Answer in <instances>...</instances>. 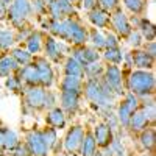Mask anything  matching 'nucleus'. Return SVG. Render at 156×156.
Segmentation results:
<instances>
[{"instance_id":"nucleus-1","label":"nucleus","mask_w":156,"mask_h":156,"mask_svg":"<svg viewBox=\"0 0 156 156\" xmlns=\"http://www.w3.org/2000/svg\"><path fill=\"white\" fill-rule=\"evenodd\" d=\"M50 31L53 36H58L67 42L75 45H83L87 41V31L84 27L73 19H64V20H53L50 23Z\"/></svg>"},{"instance_id":"nucleus-2","label":"nucleus","mask_w":156,"mask_h":156,"mask_svg":"<svg viewBox=\"0 0 156 156\" xmlns=\"http://www.w3.org/2000/svg\"><path fill=\"white\" fill-rule=\"evenodd\" d=\"M128 89L134 95L147 97L154 90V76L147 70H134L129 73L128 78Z\"/></svg>"},{"instance_id":"nucleus-3","label":"nucleus","mask_w":156,"mask_h":156,"mask_svg":"<svg viewBox=\"0 0 156 156\" xmlns=\"http://www.w3.org/2000/svg\"><path fill=\"white\" fill-rule=\"evenodd\" d=\"M84 94L87 97V100H90L92 103L98 106H103V108H109L111 103H112V95L106 94L105 90H103L100 81L97 78H89L84 84Z\"/></svg>"},{"instance_id":"nucleus-4","label":"nucleus","mask_w":156,"mask_h":156,"mask_svg":"<svg viewBox=\"0 0 156 156\" xmlns=\"http://www.w3.org/2000/svg\"><path fill=\"white\" fill-rule=\"evenodd\" d=\"M83 137H84V129L80 125L72 126L64 137V150L67 153H76L81 147Z\"/></svg>"},{"instance_id":"nucleus-5","label":"nucleus","mask_w":156,"mask_h":156,"mask_svg":"<svg viewBox=\"0 0 156 156\" xmlns=\"http://www.w3.org/2000/svg\"><path fill=\"white\" fill-rule=\"evenodd\" d=\"M27 148L33 156H47L48 153V148L42 139L41 131H34V129L27 134Z\"/></svg>"},{"instance_id":"nucleus-6","label":"nucleus","mask_w":156,"mask_h":156,"mask_svg":"<svg viewBox=\"0 0 156 156\" xmlns=\"http://www.w3.org/2000/svg\"><path fill=\"white\" fill-rule=\"evenodd\" d=\"M48 9L50 14L53 17V20H61L62 17L73 14V5L69 0H51L48 3Z\"/></svg>"},{"instance_id":"nucleus-7","label":"nucleus","mask_w":156,"mask_h":156,"mask_svg":"<svg viewBox=\"0 0 156 156\" xmlns=\"http://www.w3.org/2000/svg\"><path fill=\"white\" fill-rule=\"evenodd\" d=\"M33 64L36 66L39 75V84H42L44 87H50L53 84V69H51V66L44 58H37Z\"/></svg>"},{"instance_id":"nucleus-8","label":"nucleus","mask_w":156,"mask_h":156,"mask_svg":"<svg viewBox=\"0 0 156 156\" xmlns=\"http://www.w3.org/2000/svg\"><path fill=\"white\" fill-rule=\"evenodd\" d=\"M103 73H105V81L112 89V92L122 94L123 90H122V72H120V69L114 64V66H108L103 70Z\"/></svg>"},{"instance_id":"nucleus-9","label":"nucleus","mask_w":156,"mask_h":156,"mask_svg":"<svg viewBox=\"0 0 156 156\" xmlns=\"http://www.w3.org/2000/svg\"><path fill=\"white\" fill-rule=\"evenodd\" d=\"M111 23H112V28L117 31L119 36H128L129 33L133 31L131 23H129L128 17L125 16V12L122 9H117L111 16Z\"/></svg>"},{"instance_id":"nucleus-10","label":"nucleus","mask_w":156,"mask_h":156,"mask_svg":"<svg viewBox=\"0 0 156 156\" xmlns=\"http://www.w3.org/2000/svg\"><path fill=\"white\" fill-rule=\"evenodd\" d=\"M44 97H45V89L39 86H31L25 94V100H27V105L30 108H42Z\"/></svg>"},{"instance_id":"nucleus-11","label":"nucleus","mask_w":156,"mask_h":156,"mask_svg":"<svg viewBox=\"0 0 156 156\" xmlns=\"http://www.w3.org/2000/svg\"><path fill=\"white\" fill-rule=\"evenodd\" d=\"M94 139L97 142V145L100 147H108L112 140V129L106 123H100L94 129Z\"/></svg>"},{"instance_id":"nucleus-12","label":"nucleus","mask_w":156,"mask_h":156,"mask_svg":"<svg viewBox=\"0 0 156 156\" xmlns=\"http://www.w3.org/2000/svg\"><path fill=\"white\" fill-rule=\"evenodd\" d=\"M131 59H133V66H136L140 70H147L151 69L154 64V58L150 56L145 50H136L131 53Z\"/></svg>"},{"instance_id":"nucleus-13","label":"nucleus","mask_w":156,"mask_h":156,"mask_svg":"<svg viewBox=\"0 0 156 156\" xmlns=\"http://www.w3.org/2000/svg\"><path fill=\"white\" fill-rule=\"evenodd\" d=\"M73 53H75L73 58H75L78 62H81L83 67L86 66V64H90V62L98 61L97 50H95V48H90V47H80V48H76Z\"/></svg>"},{"instance_id":"nucleus-14","label":"nucleus","mask_w":156,"mask_h":156,"mask_svg":"<svg viewBox=\"0 0 156 156\" xmlns=\"http://www.w3.org/2000/svg\"><path fill=\"white\" fill-rule=\"evenodd\" d=\"M45 122L55 129H61L66 126V115H64V109L61 108H51L45 117Z\"/></svg>"},{"instance_id":"nucleus-15","label":"nucleus","mask_w":156,"mask_h":156,"mask_svg":"<svg viewBox=\"0 0 156 156\" xmlns=\"http://www.w3.org/2000/svg\"><path fill=\"white\" fill-rule=\"evenodd\" d=\"M89 22L94 25V27L97 28H105L108 27V23H109V14L105 11V9H92V11H89Z\"/></svg>"},{"instance_id":"nucleus-16","label":"nucleus","mask_w":156,"mask_h":156,"mask_svg":"<svg viewBox=\"0 0 156 156\" xmlns=\"http://www.w3.org/2000/svg\"><path fill=\"white\" fill-rule=\"evenodd\" d=\"M78 101H80V92H61V109L75 112L78 109Z\"/></svg>"},{"instance_id":"nucleus-17","label":"nucleus","mask_w":156,"mask_h":156,"mask_svg":"<svg viewBox=\"0 0 156 156\" xmlns=\"http://www.w3.org/2000/svg\"><path fill=\"white\" fill-rule=\"evenodd\" d=\"M148 125V119L145 112L142 109H136L133 111L131 117H129V122H128V126L133 129V131H140V129H144L145 126Z\"/></svg>"},{"instance_id":"nucleus-18","label":"nucleus","mask_w":156,"mask_h":156,"mask_svg":"<svg viewBox=\"0 0 156 156\" xmlns=\"http://www.w3.org/2000/svg\"><path fill=\"white\" fill-rule=\"evenodd\" d=\"M19 78H23V81L27 84H30V86H37L39 84V75H37V70H36L34 64H27V66H23L22 70H20Z\"/></svg>"},{"instance_id":"nucleus-19","label":"nucleus","mask_w":156,"mask_h":156,"mask_svg":"<svg viewBox=\"0 0 156 156\" xmlns=\"http://www.w3.org/2000/svg\"><path fill=\"white\" fill-rule=\"evenodd\" d=\"M80 151H81V156H95V153H97V142H95L92 133H84Z\"/></svg>"},{"instance_id":"nucleus-20","label":"nucleus","mask_w":156,"mask_h":156,"mask_svg":"<svg viewBox=\"0 0 156 156\" xmlns=\"http://www.w3.org/2000/svg\"><path fill=\"white\" fill-rule=\"evenodd\" d=\"M19 69V64L11 55H2L0 56V76H9L11 72Z\"/></svg>"},{"instance_id":"nucleus-21","label":"nucleus","mask_w":156,"mask_h":156,"mask_svg":"<svg viewBox=\"0 0 156 156\" xmlns=\"http://www.w3.org/2000/svg\"><path fill=\"white\" fill-rule=\"evenodd\" d=\"M45 55H47V58H50L51 61H59V59H61L59 44H58V41H55L51 36H48V37L45 39Z\"/></svg>"},{"instance_id":"nucleus-22","label":"nucleus","mask_w":156,"mask_h":156,"mask_svg":"<svg viewBox=\"0 0 156 156\" xmlns=\"http://www.w3.org/2000/svg\"><path fill=\"white\" fill-rule=\"evenodd\" d=\"M81 90V80L76 76L66 75L61 81V92H80Z\"/></svg>"},{"instance_id":"nucleus-23","label":"nucleus","mask_w":156,"mask_h":156,"mask_svg":"<svg viewBox=\"0 0 156 156\" xmlns=\"http://www.w3.org/2000/svg\"><path fill=\"white\" fill-rule=\"evenodd\" d=\"M64 72L66 75H70V76H76V78H81L83 73H84V67L81 62H78L73 56L69 58L66 61V66H64Z\"/></svg>"},{"instance_id":"nucleus-24","label":"nucleus","mask_w":156,"mask_h":156,"mask_svg":"<svg viewBox=\"0 0 156 156\" xmlns=\"http://www.w3.org/2000/svg\"><path fill=\"white\" fill-rule=\"evenodd\" d=\"M133 108L128 105V103L123 100L120 105H119V108H117V120H119L123 126H128V122H129V117H131V114H133Z\"/></svg>"},{"instance_id":"nucleus-25","label":"nucleus","mask_w":156,"mask_h":156,"mask_svg":"<svg viewBox=\"0 0 156 156\" xmlns=\"http://www.w3.org/2000/svg\"><path fill=\"white\" fill-rule=\"evenodd\" d=\"M137 27H139V33L142 37H145L147 41H154V25L150 20H147V19L139 20Z\"/></svg>"},{"instance_id":"nucleus-26","label":"nucleus","mask_w":156,"mask_h":156,"mask_svg":"<svg viewBox=\"0 0 156 156\" xmlns=\"http://www.w3.org/2000/svg\"><path fill=\"white\" fill-rule=\"evenodd\" d=\"M41 45H42V36L39 31H34L27 37V47H28V51L31 55L37 53V51L41 50Z\"/></svg>"},{"instance_id":"nucleus-27","label":"nucleus","mask_w":156,"mask_h":156,"mask_svg":"<svg viewBox=\"0 0 156 156\" xmlns=\"http://www.w3.org/2000/svg\"><path fill=\"white\" fill-rule=\"evenodd\" d=\"M11 8L14 9L16 12H19V14H20L23 19L31 12V5H30L28 0H12Z\"/></svg>"},{"instance_id":"nucleus-28","label":"nucleus","mask_w":156,"mask_h":156,"mask_svg":"<svg viewBox=\"0 0 156 156\" xmlns=\"http://www.w3.org/2000/svg\"><path fill=\"white\" fill-rule=\"evenodd\" d=\"M105 59L111 64H120L123 61V51L119 47H114V48H106L105 51Z\"/></svg>"},{"instance_id":"nucleus-29","label":"nucleus","mask_w":156,"mask_h":156,"mask_svg":"<svg viewBox=\"0 0 156 156\" xmlns=\"http://www.w3.org/2000/svg\"><path fill=\"white\" fill-rule=\"evenodd\" d=\"M12 58L16 59V62L19 64V66H27V64L31 62V53L28 50H22V48H16L14 51H12Z\"/></svg>"},{"instance_id":"nucleus-30","label":"nucleus","mask_w":156,"mask_h":156,"mask_svg":"<svg viewBox=\"0 0 156 156\" xmlns=\"http://www.w3.org/2000/svg\"><path fill=\"white\" fill-rule=\"evenodd\" d=\"M105 148L108 150V153L105 156H125V148L119 139H112L111 144Z\"/></svg>"},{"instance_id":"nucleus-31","label":"nucleus","mask_w":156,"mask_h":156,"mask_svg":"<svg viewBox=\"0 0 156 156\" xmlns=\"http://www.w3.org/2000/svg\"><path fill=\"white\" fill-rule=\"evenodd\" d=\"M41 134H42V139H44V142H45V145H47L48 150L56 145V129L55 128L48 126V128L44 129V131H41Z\"/></svg>"},{"instance_id":"nucleus-32","label":"nucleus","mask_w":156,"mask_h":156,"mask_svg":"<svg viewBox=\"0 0 156 156\" xmlns=\"http://www.w3.org/2000/svg\"><path fill=\"white\" fill-rule=\"evenodd\" d=\"M19 145V137L17 134L12 131L9 128H5V145L3 148H8V150H12L14 147Z\"/></svg>"},{"instance_id":"nucleus-33","label":"nucleus","mask_w":156,"mask_h":156,"mask_svg":"<svg viewBox=\"0 0 156 156\" xmlns=\"http://www.w3.org/2000/svg\"><path fill=\"white\" fill-rule=\"evenodd\" d=\"M140 144H142V147L147 148V150L153 148V145H154V129L153 128H148V129H145V131L142 133Z\"/></svg>"},{"instance_id":"nucleus-34","label":"nucleus","mask_w":156,"mask_h":156,"mask_svg":"<svg viewBox=\"0 0 156 156\" xmlns=\"http://www.w3.org/2000/svg\"><path fill=\"white\" fill-rule=\"evenodd\" d=\"M89 41L92 42V45H94V47H97V48H103V47H106V45H105V34H103L100 30H97V28L90 31Z\"/></svg>"},{"instance_id":"nucleus-35","label":"nucleus","mask_w":156,"mask_h":156,"mask_svg":"<svg viewBox=\"0 0 156 156\" xmlns=\"http://www.w3.org/2000/svg\"><path fill=\"white\" fill-rule=\"evenodd\" d=\"M123 5L126 9H129L134 14H139V12L144 9L145 6V0H123Z\"/></svg>"},{"instance_id":"nucleus-36","label":"nucleus","mask_w":156,"mask_h":156,"mask_svg":"<svg viewBox=\"0 0 156 156\" xmlns=\"http://www.w3.org/2000/svg\"><path fill=\"white\" fill-rule=\"evenodd\" d=\"M12 44H14V34L11 31L5 30V31H0V48L6 50L9 48Z\"/></svg>"},{"instance_id":"nucleus-37","label":"nucleus","mask_w":156,"mask_h":156,"mask_svg":"<svg viewBox=\"0 0 156 156\" xmlns=\"http://www.w3.org/2000/svg\"><path fill=\"white\" fill-rule=\"evenodd\" d=\"M103 70H105V69H103L97 61L90 62V64H86V66H84V72L89 75V78H97V75H101Z\"/></svg>"},{"instance_id":"nucleus-38","label":"nucleus","mask_w":156,"mask_h":156,"mask_svg":"<svg viewBox=\"0 0 156 156\" xmlns=\"http://www.w3.org/2000/svg\"><path fill=\"white\" fill-rule=\"evenodd\" d=\"M126 37H128V44L131 45V47L137 48V47H140V45H142V39H144V37L140 36V33H139V31H131Z\"/></svg>"},{"instance_id":"nucleus-39","label":"nucleus","mask_w":156,"mask_h":156,"mask_svg":"<svg viewBox=\"0 0 156 156\" xmlns=\"http://www.w3.org/2000/svg\"><path fill=\"white\" fill-rule=\"evenodd\" d=\"M8 19L14 27H22V23H23V17L19 14V12H16L12 8H9V11H8Z\"/></svg>"},{"instance_id":"nucleus-40","label":"nucleus","mask_w":156,"mask_h":156,"mask_svg":"<svg viewBox=\"0 0 156 156\" xmlns=\"http://www.w3.org/2000/svg\"><path fill=\"white\" fill-rule=\"evenodd\" d=\"M6 87L9 90H14V92H17V90L20 89V78L19 76H8L6 78Z\"/></svg>"},{"instance_id":"nucleus-41","label":"nucleus","mask_w":156,"mask_h":156,"mask_svg":"<svg viewBox=\"0 0 156 156\" xmlns=\"http://www.w3.org/2000/svg\"><path fill=\"white\" fill-rule=\"evenodd\" d=\"M98 5H101V9L111 11V9L117 8V5H119V0H98Z\"/></svg>"},{"instance_id":"nucleus-42","label":"nucleus","mask_w":156,"mask_h":156,"mask_svg":"<svg viewBox=\"0 0 156 156\" xmlns=\"http://www.w3.org/2000/svg\"><path fill=\"white\" fill-rule=\"evenodd\" d=\"M105 45L106 48H114V47H119V41H117V36L112 33H108L105 36Z\"/></svg>"},{"instance_id":"nucleus-43","label":"nucleus","mask_w":156,"mask_h":156,"mask_svg":"<svg viewBox=\"0 0 156 156\" xmlns=\"http://www.w3.org/2000/svg\"><path fill=\"white\" fill-rule=\"evenodd\" d=\"M56 101V95L50 90H45V97H44V106L45 108H51Z\"/></svg>"},{"instance_id":"nucleus-44","label":"nucleus","mask_w":156,"mask_h":156,"mask_svg":"<svg viewBox=\"0 0 156 156\" xmlns=\"http://www.w3.org/2000/svg\"><path fill=\"white\" fill-rule=\"evenodd\" d=\"M125 101L128 103L129 106H131L134 111L137 109V106H139V100H137V95H134V94H126V97H125Z\"/></svg>"},{"instance_id":"nucleus-45","label":"nucleus","mask_w":156,"mask_h":156,"mask_svg":"<svg viewBox=\"0 0 156 156\" xmlns=\"http://www.w3.org/2000/svg\"><path fill=\"white\" fill-rule=\"evenodd\" d=\"M81 6L86 11H92L98 6V0H81Z\"/></svg>"},{"instance_id":"nucleus-46","label":"nucleus","mask_w":156,"mask_h":156,"mask_svg":"<svg viewBox=\"0 0 156 156\" xmlns=\"http://www.w3.org/2000/svg\"><path fill=\"white\" fill-rule=\"evenodd\" d=\"M12 151H14L12 156H30V151H28L27 145H17V147L12 148Z\"/></svg>"},{"instance_id":"nucleus-47","label":"nucleus","mask_w":156,"mask_h":156,"mask_svg":"<svg viewBox=\"0 0 156 156\" xmlns=\"http://www.w3.org/2000/svg\"><path fill=\"white\" fill-rule=\"evenodd\" d=\"M47 5L44 3V0H33V9L36 12H44Z\"/></svg>"},{"instance_id":"nucleus-48","label":"nucleus","mask_w":156,"mask_h":156,"mask_svg":"<svg viewBox=\"0 0 156 156\" xmlns=\"http://www.w3.org/2000/svg\"><path fill=\"white\" fill-rule=\"evenodd\" d=\"M145 51H147V53H148L150 56H153V58H154V55H156V53H154V42H153V41H150V42H148V45L145 47Z\"/></svg>"},{"instance_id":"nucleus-49","label":"nucleus","mask_w":156,"mask_h":156,"mask_svg":"<svg viewBox=\"0 0 156 156\" xmlns=\"http://www.w3.org/2000/svg\"><path fill=\"white\" fill-rule=\"evenodd\" d=\"M5 145V126L0 128V148H3Z\"/></svg>"},{"instance_id":"nucleus-50","label":"nucleus","mask_w":156,"mask_h":156,"mask_svg":"<svg viewBox=\"0 0 156 156\" xmlns=\"http://www.w3.org/2000/svg\"><path fill=\"white\" fill-rule=\"evenodd\" d=\"M5 14H6V6L3 3H0V19H2Z\"/></svg>"},{"instance_id":"nucleus-51","label":"nucleus","mask_w":156,"mask_h":156,"mask_svg":"<svg viewBox=\"0 0 156 156\" xmlns=\"http://www.w3.org/2000/svg\"><path fill=\"white\" fill-rule=\"evenodd\" d=\"M11 2H12V0H0V3H3L5 6H6L8 3H11Z\"/></svg>"},{"instance_id":"nucleus-52","label":"nucleus","mask_w":156,"mask_h":156,"mask_svg":"<svg viewBox=\"0 0 156 156\" xmlns=\"http://www.w3.org/2000/svg\"><path fill=\"white\" fill-rule=\"evenodd\" d=\"M69 2H70V3L73 5V3H76V2H78V0H69Z\"/></svg>"},{"instance_id":"nucleus-53","label":"nucleus","mask_w":156,"mask_h":156,"mask_svg":"<svg viewBox=\"0 0 156 156\" xmlns=\"http://www.w3.org/2000/svg\"><path fill=\"white\" fill-rule=\"evenodd\" d=\"M50 2H51V0H44V3H45V5H48Z\"/></svg>"},{"instance_id":"nucleus-54","label":"nucleus","mask_w":156,"mask_h":156,"mask_svg":"<svg viewBox=\"0 0 156 156\" xmlns=\"http://www.w3.org/2000/svg\"><path fill=\"white\" fill-rule=\"evenodd\" d=\"M95 156H105V154H100V153H95Z\"/></svg>"}]
</instances>
